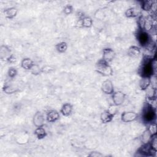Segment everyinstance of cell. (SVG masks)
I'll list each match as a JSON object with an SVG mask.
<instances>
[{
	"mask_svg": "<svg viewBox=\"0 0 157 157\" xmlns=\"http://www.w3.org/2000/svg\"><path fill=\"white\" fill-rule=\"evenodd\" d=\"M142 118L145 123H151L156 119V112L153 106L147 103L144 107L142 113Z\"/></svg>",
	"mask_w": 157,
	"mask_h": 157,
	"instance_id": "6da1fadb",
	"label": "cell"
},
{
	"mask_svg": "<svg viewBox=\"0 0 157 157\" xmlns=\"http://www.w3.org/2000/svg\"><path fill=\"white\" fill-rule=\"evenodd\" d=\"M96 71L97 72L104 76H110L113 74V70L109 63L104 60L100 59L96 64Z\"/></svg>",
	"mask_w": 157,
	"mask_h": 157,
	"instance_id": "7a4b0ae2",
	"label": "cell"
},
{
	"mask_svg": "<svg viewBox=\"0 0 157 157\" xmlns=\"http://www.w3.org/2000/svg\"><path fill=\"white\" fill-rule=\"evenodd\" d=\"M152 59L147 58L142 63L140 68V74L142 77H150L153 75L155 71L151 64Z\"/></svg>",
	"mask_w": 157,
	"mask_h": 157,
	"instance_id": "3957f363",
	"label": "cell"
},
{
	"mask_svg": "<svg viewBox=\"0 0 157 157\" xmlns=\"http://www.w3.org/2000/svg\"><path fill=\"white\" fill-rule=\"evenodd\" d=\"M112 98L113 104L117 106H119L123 104L126 98V95L121 91H114L112 94Z\"/></svg>",
	"mask_w": 157,
	"mask_h": 157,
	"instance_id": "277c9868",
	"label": "cell"
},
{
	"mask_svg": "<svg viewBox=\"0 0 157 157\" xmlns=\"http://www.w3.org/2000/svg\"><path fill=\"white\" fill-rule=\"evenodd\" d=\"M138 114L134 112H124L121 115V119L124 123L132 122L137 120Z\"/></svg>",
	"mask_w": 157,
	"mask_h": 157,
	"instance_id": "5b68a950",
	"label": "cell"
},
{
	"mask_svg": "<svg viewBox=\"0 0 157 157\" xmlns=\"http://www.w3.org/2000/svg\"><path fill=\"white\" fill-rule=\"evenodd\" d=\"M101 90L103 93L106 94H112L114 92L113 83L110 80H106L102 83Z\"/></svg>",
	"mask_w": 157,
	"mask_h": 157,
	"instance_id": "8992f818",
	"label": "cell"
},
{
	"mask_svg": "<svg viewBox=\"0 0 157 157\" xmlns=\"http://www.w3.org/2000/svg\"><path fill=\"white\" fill-rule=\"evenodd\" d=\"M33 124L35 126L42 127L45 124V117L44 114L40 112H37L33 117Z\"/></svg>",
	"mask_w": 157,
	"mask_h": 157,
	"instance_id": "52a82bcc",
	"label": "cell"
},
{
	"mask_svg": "<svg viewBox=\"0 0 157 157\" xmlns=\"http://www.w3.org/2000/svg\"><path fill=\"white\" fill-rule=\"evenodd\" d=\"M137 40L142 46H145L149 43L150 36L147 32L141 30L137 34Z\"/></svg>",
	"mask_w": 157,
	"mask_h": 157,
	"instance_id": "ba28073f",
	"label": "cell"
},
{
	"mask_svg": "<svg viewBox=\"0 0 157 157\" xmlns=\"http://www.w3.org/2000/svg\"><path fill=\"white\" fill-rule=\"evenodd\" d=\"M115 56V53L110 48H105L102 51V59L109 63L112 61Z\"/></svg>",
	"mask_w": 157,
	"mask_h": 157,
	"instance_id": "9c48e42d",
	"label": "cell"
},
{
	"mask_svg": "<svg viewBox=\"0 0 157 157\" xmlns=\"http://www.w3.org/2000/svg\"><path fill=\"white\" fill-rule=\"evenodd\" d=\"M60 115L58 111L55 110H51L48 112L47 114V121L49 123H53L59 119Z\"/></svg>",
	"mask_w": 157,
	"mask_h": 157,
	"instance_id": "30bf717a",
	"label": "cell"
},
{
	"mask_svg": "<svg viewBox=\"0 0 157 157\" xmlns=\"http://www.w3.org/2000/svg\"><path fill=\"white\" fill-rule=\"evenodd\" d=\"M151 78L150 77H142L139 82V87L141 90H147L151 85Z\"/></svg>",
	"mask_w": 157,
	"mask_h": 157,
	"instance_id": "8fae6325",
	"label": "cell"
},
{
	"mask_svg": "<svg viewBox=\"0 0 157 157\" xmlns=\"http://www.w3.org/2000/svg\"><path fill=\"white\" fill-rule=\"evenodd\" d=\"M113 117L114 115L113 114L110 113L107 110H106L101 113L100 118L102 123H108L112 120Z\"/></svg>",
	"mask_w": 157,
	"mask_h": 157,
	"instance_id": "7c38bea8",
	"label": "cell"
},
{
	"mask_svg": "<svg viewBox=\"0 0 157 157\" xmlns=\"http://www.w3.org/2000/svg\"><path fill=\"white\" fill-rule=\"evenodd\" d=\"M79 25L84 28H90L93 25V20L89 17H83L78 21Z\"/></svg>",
	"mask_w": 157,
	"mask_h": 157,
	"instance_id": "4fadbf2b",
	"label": "cell"
},
{
	"mask_svg": "<svg viewBox=\"0 0 157 157\" xmlns=\"http://www.w3.org/2000/svg\"><path fill=\"white\" fill-rule=\"evenodd\" d=\"M72 109V105L70 103H65L62 105L60 112L63 116L67 117L71 114Z\"/></svg>",
	"mask_w": 157,
	"mask_h": 157,
	"instance_id": "5bb4252c",
	"label": "cell"
},
{
	"mask_svg": "<svg viewBox=\"0 0 157 157\" xmlns=\"http://www.w3.org/2000/svg\"><path fill=\"white\" fill-rule=\"evenodd\" d=\"M153 26V18L151 16H148L147 17H145V22L144 25L143 31L147 32L152 29Z\"/></svg>",
	"mask_w": 157,
	"mask_h": 157,
	"instance_id": "9a60e30c",
	"label": "cell"
},
{
	"mask_svg": "<svg viewBox=\"0 0 157 157\" xmlns=\"http://www.w3.org/2000/svg\"><path fill=\"white\" fill-rule=\"evenodd\" d=\"M34 63L33 61L29 58H26L23 59V60L21 62V67L25 70L30 71V69L34 66Z\"/></svg>",
	"mask_w": 157,
	"mask_h": 157,
	"instance_id": "2e32d148",
	"label": "cell"
},
{
	"mask_svg": "<svg viewBox=\"0 0 157 157\" xmlns=\"http://www.w3.org/2000/svg\"><path fill=\"white\" fill-rule=\"evenodd\" d=\"M140 49L137 46H131L128 50V54L129 56L132 58H137L140 55Z\"/></svg>",
	"mask_w": 157,
	"mask_h": 157,
	"instance_id": "e0dca14e",
	"label": "cell"
},
{
	"mask_svg": "<svg viewBox=\"0 0 157 157\" xmlns=\"http://www.w3.org/2000/svg\"><path fill=\"white\" fill-rule=\"evenodd\" d=\"M34 134L38 139H42L47 136L45 129L42 127H37L34 131Z\"/></svg>",
	"mask_w": 157,
	"mask_h": 157,
	"instance_id": "ac0fdd59",
	"label": "cell"
},
{
	"mask_svg": "<svg viewBox=\"0 0 157 157\" xmlns=\"http://www.w3.org/2000/svg\"><path fill=\"white\" fill-rule=\"evenodd\" d=\"M4 12H5L6 17L7 18L12 19L17 15L18 10L15 7H10V8L6 9Z\"/></svg>",
	"mask_w": 157,
	"mask_h": 157,
	"instance_id": "d6986e66",
	"label": "cell"
},
{
	"mask_svg": "<svg viewBox=\"0 0 157 157\" xmlns=\"http://www.w3.org/2000/svg\"><path fill=\"white\" fill-rule=\"evenodd\" d=\"M154 2L153 1H144L142 2V9L145 11H150L153 9Z\"/></svg>",
	"mask_w": 157,
	"mask_h": 157,
	"instance_id": "ffe728a7",
	"label": "cell"
},
{
	"mask_svg": "<svg viewBox=\"0 0 157 157\" xmlns=\"http://www.w3.org/2000/svg\"><path fill=\"white\" fill-rule=\"evenodd\" d=\"M55 48L59 53H64L67 48V45L65 42H61L55 45Z\"/></svg>",
	"mask_w": 157,
	"mask_h": 157,
	"instance_id": "44dd1931",
	"label": "cell"
},
{
	"mask_svg": "<svg viewBox=\"0 0 157 157\" xmlns=\"http://www.w3.org/2000/svg\"><path fill=\"white\" fill-rule=\"evenodd\" d=\"M10 49L6 47V46H1V58H6L7 59L10 54Z\"/></svg>",
	"mask_w": 157,
	"mask_h": 157,
	"instance_id": "7402d4cb",
	"label": "cell"
},
{
	"mask_svg": "<svg viewBox=\"0 0 157 157\" xmlns=\"http://www.w3.org/2000/svg\"><path fill=\"white\" fill-rule=\"evenodd\" d=\"M137 15H138L137 11L135 8L128 9L125 12V15L128 18H134L137 17Z\"/></svg>",
	"mask_w": 157,
	"mask_h": 157,
	"instance_id": "603a6c76",
	"label": "cell"
},
{
	"mask_svg": "<svg viewBox=\"0 0 157 157\" xmlns=\"http://www.w3.org/2000/svg\"><path fill=\"white\" fill-rule=\"evenodd\" d=\"M151 137L152 136H151L150 133L149 132V131L147 129L145 131H144V132L142 134V137H141V139H142V141L144 143V144L149 143Z\"/></svg>",
	"mask_w": 157,
	"mask_h": 157,
	"instance_id": "cb8c5ba5",
	"label": "cell"
},
{
	"mask_svg": "<svg viewBox=\"0 0 157 157\" xmlns=\"http://www.w3.org/2000/svg\"><path fill=\"white\" fill-rule=\"evenodd\" d=\"M3 91L7 94H12L18 91V89L12 85H7L4 87Z\"/></svg>",
	"mask_w": 157,
	"mask_h": 157,
	"instance_id": "d4e9b609",
	"label": "cell"
},
{
	"mask_svg": "<svg viewBox=\"0 0 157 157\" xmlns=\"http://www.w3.org/2000/svg\"><path fill=\"white\" fill-rule=\"evenodd\" d=\"M147 93V97L150 100H153L156 99V90L153 87L151 88H148Z\"/></svg>",
	"mask_w": 157,
	"mask_h": 157,
	"instance_id": "484cf974",
	"label": "cell"
},
{
	"mask_svg": "<svg viewBox=\"0 0 157 157\" xmlns=\"http://www.w3.org/2000/svg\"><path fill=\"white\" fill-rule=\"evenodd\" d=\"M147 130L149 131L151 136L156 135V124L153 122L149 124Z\"/></svg>",
	"mask_w": 157,
	"mask_h": 157,
	"instance_id": "4316f807",
	"label": "cell"
},
{
	"mask_svg": "<svg viewBox=\"0 0 157 157\" xmlns=\"http://www.w3.org/2000/svg\"><path fill=\"white\" fill-rule=\"evenodd\" d=\"M149 144L151 147V148L155 150V151H157V139H156V135L153 136L151 137L150 142H149Z\"/></svg>",
	"mask_w": 157,
	"mask_h": 157,
	"instance_id": "83f0119b",
	"label": "cell"
},
{
	"mask_svg": "<svg viewBox=\"0 0 157 157\" xmlns=\"http://www.w3.org/2000/svg\"><path fill=\"white\" fill-rule=\"evenodd\" d=\"M30 72L34 75H38L40 74L41 72V67H39V65L34 64V66L30 69Z\"/></svg>",
	"mask_w": 157,
	"mask_h": 157,
	"instance_id": "f1b7e54d",
	"label": "cell"
},
{
	"mask_svg": "<svg viewBox=\"0 0 157 157\" xmlns=\"http://www.w3.org/2000/svg\"><path fill=\"white\" fill-rule=\"evenodd\" d=\"M54 67L50 65H46L41 67V72L42 73H45V74H48L50 73L52 71H54Z\"/></svg>",
	"mask_w": 157,
	"mask_h": 157,
	"instance_id": "f546056e",
	"label": "cell"
},
{
	"mask_svg": "<svg viewBox=\"0 0 157 157\" xmlns=\"http://www.w3.org/2000/svg\"><path fill=\"white\" fill-rule=\"evenodd\" d=\"M105 17V14L103 12V11L101 10H98L94 14V17L96 18V19L98 21H101L102 20L104 19Z\"/></svg>",
	"mask_w": 157,
	"mask_h": 157,
	"instance_id": "4dcf8cb0",
	"label": "cell"
},
{
	"mask_svg": "<svg viewBox=\"0 0 157 157\" xmlns=\"http://www.w3.org/2000/svg\"><path fill=\"white\" fill-rule=\"evenodd\" d=\"M8 75L9 77L13 78L15 77L17 74V71L15 67H10L8 70Z\"/></svg>",
	"mask_w": 157,
	"mask_h": 157,
	"instance_id": "1f68e13d",
	"label": "cell"
},
{
	"mask_svg": "<svg viewBox=\"0 0 157 157\" xmlns=\"http://www.w3.org/2000/svg\"><path fill=\"white\" fill-rule=\"evenodd\" d=\"M73 11V7L71 5H67L63 9V12L66 15L71 14Z\"/></svg>",
	"mask_w": 157,
	"mask_h": 157,
	"instance_id": "d6a6232c",
	"label": "cell"
},
{
	"mask_svg": "<svg viewBox=\"0 0 157 157\" xmlns=\"http://www.w3.org/2000/svg\"><path fill=\"white\" fill-rule=\"evenodd\" d=\"M107 110L112 114H113V115H115L116 114V113L117 112L118 109H117V106L115 105V104L113 105H111L109 106V107L108 108Z\"/></svg>",
	"mask_w": 157,
	"mask_h": 157,
	"instance_id": "836d02e7",
	"label": "cell"
},
{
	"mask_svg": "<svg viewBox=\"0 0 157 157\" xmlns=\"http://www.w3.org/2000/svg\"><path fill=\"white\" fill-rule=\"evenodd\" d=\"M16 58H15V56H13V55H10L7 59H6V61L9 63H15L16 62Z\"/></svg>",
	"mask_w": 157,
	"mask_h": 157,
	"instance_id": "e575fe53",
	"label": "cell"
},
{
	"mask_svg": "<svg viewBox=\"0 0 157 157\" xmlns=\"http://www.w3.org/2000/svg\"><path fill=\"white\" fill-rule=\"evenodd\" d=\"M90 156H102V155L98 152H91V154L89 155Z\"/></svg>",
	"mask_w": 157,
	"mask_h": 157,
	"instance_id": "d590c367",
	"label": "cell"
}]
</instances>
